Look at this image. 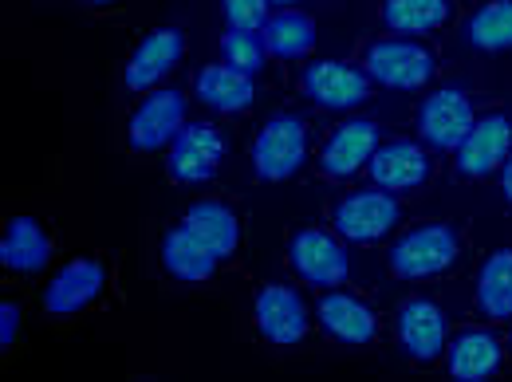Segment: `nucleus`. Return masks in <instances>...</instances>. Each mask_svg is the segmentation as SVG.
<instances>
[{"label":"nucleus","instance_id":"obj_7","mask_svg":"<svg viewBox=\"0 0 512 382\" xmlns=\"http://www.w3.org/2000/svg\"><path fill=\"white\" fill-rule=\"evenodd\" d=\"M186 127V95L182 91H154L130 119V146L134 150H162Z\"/></svg>","mask_w":512,"mask_h":382},{"label":"nucleus","instance_id":"obj_10","mask_svg":"<svg viewBox=\"0 0 512 382\" xmlns=\"http://www.w3.org/2000/svg\"><path fill=\"white\" fill-rule=\"evenodd\" d=\"M182 52H186V40L178 28H154L130 56L127 64V87L130 91H150L158 79H166V71L182 64Z\"/></svg>","mask_w":512,"mask_h":382},{"label":"nucleus","instance_id":"obj_1","mask_svg":"<svg viewBox=\"0 0 512 382\" xmlns=\"http://www.w3.org/2000/svg\"><path fill=\"white\" fill-rule=\"evenodd\" d=\"M308 134L296 115H276L253 142V170L264 182H284L304 166Z\"/></svg>","mask_w":512,"mask_h":382},{"label":"nucleus","instance_id":"obj_23","mask_svg":"<svg viewBox=\"0 0 512 382\" xmlns=\"http://www.w3.org/2000/svg\"><path fill=\"white\" fill-rule=\"evenodd\" d=\"M162 260H166V268H170L178 280H186V284L209 280L213 268H217V256L209 253L186 225H178V229L166 233V241H162Z\"/></svg>","mask_w":512,"mask_h":382},{"label":"nucleus","instance_id":"obj_2","mask_svg":"<svg viewBox=\"0 0 512 382\" xmlns=\"http://www.w3.org/2000/svg\"><path fill=\"white\" fill-rule=\"evenodd\" d=\"M453 260H457V237H453V229H446V225H426V229L406 233L394 245L390 268L402 280H422V276L446 272Z\"/></svg>","mask_w":512,"mask_h":382},{"label":"nucleus","instance_id":"obj_27","mask_svg":"<svg viewBox=\"0 0 512 382\" xmlns=\"http://www.w3.org/2000/svg\"><path fill=\"white\" fill-rule=\"evenodd\" d=\"M221 56H225V64L241 67V71H260L264 67V44H260V36L256 32H237V28H229L225 36H221Z\"/></svg>","mask_w":512,"mask_h":382},{"label":"nucleus","instance_id":"obj_5","mask_svg":"<svg viewBox=\"0 0 512 382\" xmlns=\"http://www.w3.org/2000/svg\"><path fill=\"white\" fill-rule=\"evenodd\" d=\"M398 221V201L390 197V190H363L351 193L339 201L335 209V229L347 237V241H379L394 229Z\"/></svg>","mask_w":512,"mask_h":382},{"label":"nucleus","instance_id":"obj_26","mask_svg":"<svg viewBox=\"0 0 512 382\" xmlns=\"http://www.w3.org/2000/svg\"><path fill=\"white\" fill-rule=\"evenodd\" d=\"M469 44L481 52H505L512 48V0H493L469 20Z\"/></svg>","mask_w":512,"mask_h":382},{"label":"nucleus","instance_id":"obj_18","mask_svg":"<svg viewBox=\"0 0 512 382\" xmlns=\"http://www.w3.org/2000/svg\"><path fill=\"white\" fill-rule=\"evenodd\" d=\"M501 367V343L489 331H465L449 347V375L457 382L493 379Z\"/></svg>","mask_w":512,"mask_h":382},{"label":"nucleus","instance_id":"obj_14","mask_svg":"<svg viewBox=\"0 0 512 382\" xmlns=\"http://www.w3.org/2000/svg\"><path fill=\"white\" fill-rule=\"evenodd\" d=\"M375 150H379V127L375 123H367V119L343 123L331 134V142L323 146V170L331 178H347L359 166H367L375 158Z\"/></svg>","mask_w":512,"mask_h":382},{"label":"nucleus","instance_id":"obj_11","mask_svg":"<svg viewBox=\"0 0 512 382\" xmlns=\"http://www.w3.org/2000/svg\"><path fill=\"white\" fill-rule=\"evenodd\" d=\"M292 264L316 288H335V284L347 280V253H343V245L331 241L320 229L296 233V241H292Z\"/></svg>","mask_w":512,"mask_h":382},{"label":"nucleus","instance_id":"obj_21","mask_svg":"<svg viewBox=\"0 0 512 382\" xmlns=\"http://www.w3.org/2000/svg\"><path fill=\"white\" fill-rule=\"evenodd\" d=\"M253 95V75L233 64H209L197 75V99H205L217 111H245Z\"/></svg>","mask_w":512,"mask_h":382},{"label":"nucleus","instance_id":"obj_19","mask_svg":"<svg viewBox=\"0 0 512 382\" xmlns=\"http://www.w3.org/2000/svg\"><path fill=\"white\" fill-rule=\"evenodd\" d=\"M186 229H190L193 237H197L209 253L217 256V260L237 253L241 225H237L233 209H229V205H221V201H197L190 213H186Z\"/></svg>","mask_w":512,"mask_h":382},{"label":"nucleus","instance_id":"obj_22","mask_svg":"<svg viewBox=\"0 0 512 382\" xmlns=\"http://www.w3.org/2000/svg\"><path fill=\"white\" fill-rule=\"evenodd\" d=\"M52 260V241L32 217H16L0 241V264L16 272H40Z\"/></svg>","mask_w":512,"mask_h":382},{"label":"nucleus","instance_id":"obj_15","mask_svg":"<svg viewBox=\"0 0 512 382\" xmlns=\"http://www.w3.org/2000/svg\"><path fill=\"white\" fill-rule=\"evenodd\" d=\"M260 44L268 56H280V60H304L312 48H316V20L300 8H284V12H272L260 28Z\"/></svg>","mask_w":512,"mask_h":382},{"label":"nucleus","instance_id":"obj_30","mask_svg":"<svg viewBox=\"0 0 512 382\" xmlns=\"http://www.w3.org/2000/svg\"><path fill=\"white\" fill-rule=\"evenodd\" d=\"M501 190H505V197L512 201V150L509 158H505V174H501Z\"/></svg>","mask_w":512,"mask_h":382},{"label":"nucleus","instance_id":"obj_20","mask_svg":"<svg viewBox=\"0 0 512 382\" xmlns=\"http://www.w3.org/2000/svg\"><path fill=\"white\" fill-rule=\"evenodd\" d=\"M320 323L343 343H371L375 339V312L355 300V296H343V292H327L320 300Z\"/></svg>","mask_w":512,"mask_h":382},{"label":"nucleus","instance_id":"obj_9","mask_svg":"<svg viewBox=\"0 0 512 382\" xmlns=\"http://www.w3.org/2000/svg\"><path fill=\"white\" fill-rule=\"evenodd\" d=\"M512 150V123L505 115H489L481 123H473V130L465 134V142L453 150L457 154V170L469 178H481L497 166H505Z\"/></svg>","mask_w":512,"mask_h":382},{"label":"nucleus","instance_id":"obj_4","mask_svg":"<svg viewBox=\"0 0 512 382\" xmlns=\"http://www.w3.org/2000/svg\"><path fill=\"white\" fill-rule=\"evenodd\" d=\"M225 138L209 123H186L170 142V174L178 182H209L221 170Z\"/></svg>","mask_w":512,"mask_h":382},{"label":"nucleus","instance_id":"obj_17","mask_svg":"<svg viewBox=\"0 0 512 382\" xmlns=\"http://www.w3.org/2000/svg\"><path fill=\"white\" fill-rule=\"evenodd\" d=\"M398 339L414 359H434L446 347V319L438 312V304L410 300L398 316Z\"/></svg>","mask_w":512,"mask_h":382},{"label":"nucleus","instance_id":"obj_25","mask_svg":"<svg viewBox=\"0 0 512 382\" xmlns=\"http://www.w3.org/2000/svg\"><path fill=\"white\" fill-rule=\"evenodd\" d=\"M383 20L390 32L422 36L449 20V0H383Z\"/></svg>","mask_w":512,"mask_h":382},{"label":"nucleus","instance_id":"obj_32","mask_svg":"<svg viewBox=\"0 0 512 382\" xmlns=\"http://www.w3.org/2000/svg\"><path fill=\"white\" fill-rule=\"evenodd\" d=\"M91 4H111V0H91Z\"/></svg>","mask_w":512,"mask_h":382},{"label":"nucleus","instance_id":"obj_28","mask_svg":"<svg viewBox=\"0 0 512 382\" xmlns=\"http://www.w3.org/2000/svg\"><path fill=\"white\" fill-rule=\"evenodd\" d=\"M221 8H225L229 28L237 32H260L264 20L272 16V0H221Z\"/></svg>","mask_w":512,"mask_h":382},{"label":"nucleus","instance_id":"obj_8","mask_svg":"<svg viewBox=\"0 0 512 382\" xmlns=\"http://www.w3.org/2000/svg\"><path fill=\"white\" fill-rule=\"evenodd\" d=\"M418 123H422V138H426L430 146H438V150H457L477 119H473V107H469L465 91L446 87V91H438V95H430V99L422 103V119H418Z\"/></svg>","mask_w":512,"mask_h":382},{"label":"nucleus","instance_id":"obj_13","mask_svg":"<svg viewBox=\"0 0 512 382\" xmlns=\"http://www.w3.org/2000/svg\"><path fill=\"white\" fill-rule=\"evenodd\" d=\"M256 323L264 331V339L280 343V347H292L296 339H304L308 331V312H304V300L300 292L284 288V284H272L256 296Z\"/></svg>","mask_w":512,"mask_h":382},{"label":"nucleus","instance_id":"obj_29","mask_svg":"<svg viewBox=\"0 0 512 382\" xmlns=\"http://www.w3.org/2000/svg\"><path fill=\"white\" fill-rule=\"evenodd\" d=\"M16 327H20V308L4 300V304H0V347H12Z\"/></svg>","mask_w":512,"mask_h":382},{"label":"nucleus","instance_id":"obj_24","mask_svg":"<svg viewBox=\"0 0 512 382\" xmlns=\"http://www.w3.org/2000/svg\"><path fill=\"white\" fill-rule=\"evenodd\" d=\"M477 304L489 319H512V249L485 260L477 280Z\"/></svg>","mask_w":512,"mask_h":382},{"label":"nucleus","instance_id":"obj_16","mask_svg":"<svg viewBox=\"0 0 512 382\" xmlns=\"http://www.w3.org/2000/svg\"><path fill=\"white\" fill-rule=\"evenodd\" d=\"M367 166H371V178H375L379 190H414V186H422L426 174H430V162H426V154H422L414 142L379 146Z\"/></svg>","mask_w":512,"mask_h":382},{"label":"nucleus","instance_id":"obj_12","mask_svg":"<svg viewBox=\"0 0 512 382\" xmlns=\"http://www.w3.org/2000/svg\"><path fill=\"white\" fill-rule=\"evenodd\" d=\"M103 264H95V260H87V256H79V260H71L64 264L60 272H56V280L48 284V292H44V308L52 312V316H75L79 308H87L99 292H103Z\"/></svg>","mask_w":512,"mask_h":382},{"label":"nucleus","instance_id":"obj_3","mask_svg":"<svg viewBox=\"0 0 512 382\" xmlns=\"http://www.w3.org/2000/svg\"><path fill=\"white\" fill-rule=\"evenodd\" d=\"M367 75L394 91H418L434 75V56L410 40H383L367 52Z\"/></svg>","mask_w":512,"mask_h":382},{"label":"nucleus","instance_id":"obj_6","mask_svg":"<svg viewBox=\"0 0 512 382\" xmlns=\"http://www.w3.org/2000/svg\"><path fill=\"white\" fill-rule=\"evenodd\" d=\"M304 91L320 107L347 111V107H359L371 99V75L351 64H339V60H320V64H308L304 71Z\"/></svg>","mask_w":512,"mask_h":382},{"label":"nucleus","instance_id":"obj_31","mask_svg":"<svg viewBox=\"0 0 512 382\" xmlns=\"http://www.w3.org/2000/svg\"><path fill=\"white\" fill-rule=\"evenodd\" d=\"M272 4H288V8H292V0H272Z\"/></svg>","mask_w":512,"mask_h":382}]
</instances>
